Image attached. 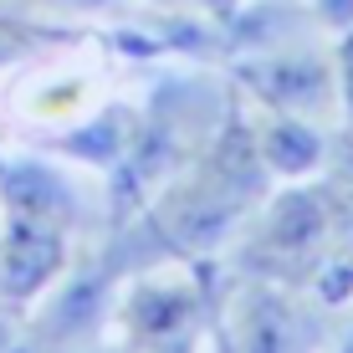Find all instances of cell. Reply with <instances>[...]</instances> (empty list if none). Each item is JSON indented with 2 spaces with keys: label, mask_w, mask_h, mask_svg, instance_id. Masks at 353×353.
<instances>
[{
  "label": "cell",
  "mask_w": 353,
  "mask_h": 353,
  "mask_svg": "<svg viewBox=\"0 0 353 353\" xmlns=\"http://www.w3.org/2000/svg\"><path fill=\"white\" fill-rule=\"evenodd\" d=\"M0 353H16V327H10V312L0 307Z\"/></svg>",
  "instance_id": "cell-1"
}]
</instances>
